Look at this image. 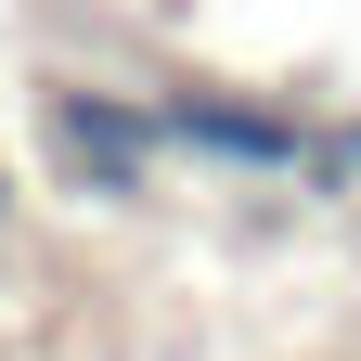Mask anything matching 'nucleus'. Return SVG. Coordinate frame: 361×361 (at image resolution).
<instances>
[{"label": "nucleus", "instance_id": "3", "mask_svg": "<svg viewBox=\"0 0 361 361\" xmlns=\"http://www.w3.org/2000/svg\"><path fill=\"white\" fill-rule=\"evenodd\" d=\"M310 194H323V207H361V116H323V129H310Z\"/></svg>", "mask_w": 361, "mask_h": 361}, {"label": "nucleus", "instance_id": "1", "mask_svg": "<svg viewBox=\"0 0 361 361\" xmlns=\"http://www.w3.org/2000/svg\"><path fill=\"white\" fill-rule=\"evenodd\" d=\"M39 155L90 207H142L155 168H168V104L116 90V78H39Z\"/></svg>", "mask_w": 361, "mask_h": 361}, {"label": "nucleus", "instance_id": "2", "mask_svg": "<svg viewBox=\"0 0 361 361\" xmlns=\"http://www.w3.org/2000/svg\"><path fill=\"white\" fill-rule=\"evenodd\" d=\"M168 104V155H194V168H219V180H297L310 168V104H284V90H233V78H180V90H155Z\"/></svg>", "mask_w": 361, "mask_h": 361}, {"label": "nucleus", "instance_id": "4", "mask_svg": "<svg viewBox=\"0 0 361 361\" xmlns=\"http://www.w3.org/2000/svg\"><path fill=\"white\" fill-rule=\"evenodd\" d=\"M13 219H26V180H13V155H0V245H13Z\"/></svg>", "mask_w": 361, "mask_h": 361}]
</instances>
